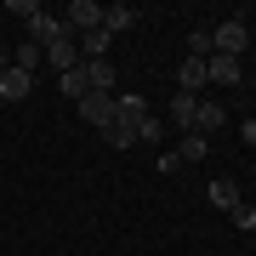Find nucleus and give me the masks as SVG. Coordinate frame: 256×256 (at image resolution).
I'll return each mask as SVG.
<instances>
[{
	"instance_id": "f257e3e1",
	"label": "nucleus",
	"mask_w": 256,
	"mask_h": 256,
	"mask_svg": "<svg viewBox=\"0 0 256 256\" xmlns=\"http://www.w3.org/2000/svg\"><path fill=\"white\" fill-rule=\"evenodd\" d=\"M210 46H216V57H239L250 46V28H245V12L239 18H228L222 28H210Z\"/></svg>"
},
{
	"instance_id": "f03ea898",
	"label": "nucleus",
	"mask_w": 256,
	"mask_h": 256,
	"mask_svg": "<svg viewBox=\"0 0 256 256\" xmlns=\"http://www.w3.org/2000/svg\"><path fill=\"white\" fill-rule=\"evenodd\" d=\"M80 114H86V126L108 131L114 114H120V97H114V92H86V97H80Z\"/></svg>"
},
{
	"instance_id": "7ed1b4c3",
	"label": "nucleus",
	"mask_w": 256,
	"mask_h": 256,
	"mask_svg": "<svg viewBox=\"0 0 256 256\" xmlns=\"http://www.w3.org/2000/svg\"><path fill=\"white\" fill-rule=\"evenodd\" d=\"M63 34H68V28H63V18H52L46 6H40L34 18H28V46H40V52H46V46H57Z\"/></svg>"
},
{
	"instance_id": "20e7f679",
	"label": "nucleus",
	"mask_w": 256,
	"mask_h": 256,
	"mask_svg": "<svg viewBox=\"0 0 256 256\" xmlns=\"http://www.w3.org/2000/svg\"><path fill=\"white\" fill-rule=\"evenodd\" d=\"M102 23V6L97 0H68V12H63V28L68 34H86V28H97Z\"/></svg>"
},
{
	"instance_id": "39448f33",
	"label": "nucleus",
	"mask_w": 256,
	"mask_h": 256,
	"mask_svg": "<svg viewBox=\"0 0 256 256\" xmlns=\"http://www.w3.org/2000/svg\"><path fill=\"white\" fill-rule=\"evenodd\" d=\"M205 86H210V74H205V63H200V57H182V68H176V92L200 97Z\"/></svg>"
},
{
	"instance_id": "423d86ee",
	"label": "nucleus",
	"mask_w": 256,
	"mask_h": 256,
	"mask_svg": "<svg viewBox=\"0 0 256 256\" xmlns=\"http://www.w3.org/2000/svg\"><path fill=\"white\" fill-rule=\"evenodd\" d=\"M142 120H148V102H142L137 92H131V97H120V114H114V126H120V131H131V137H137V131H142Z\"/></svg>"
},
{
	"instance_id": "0eeeda50",
	"label": "nucleus",
	"mask_w": 256,
	"mask_h": 256,
	"mask_svg": "<svg viewBox=\"0 0 256 256\" xmlns=\"http://www.w3.org/2000/svg\"><path fill=\"white\" fill-rule=\"evenodd\" d=\"M46 63H52L57 74L80 68V40H74V34H63V40H57V46H46Z\"/></svg>"
},
{
	"instance_id": "6e6552de",
	"label": "nucleus",
	"mask_w": 256,
	"mask_h": 256,
	"mask_svg": "<svg viewBox=\"0 0 256 256\" xmlns=\"http://www.w3.org/2000/svg\"><path fill=\"white\" fill-rule=\"evenodd\" d=\"M28 92H34V74H23V68H6V74H0V97H6V102H23Z\"/></svg>"
},
{
	"instance_id": "1a4fd4ad",
	"label": "nucleus",
	"mask_w": 256,
	"mask_h": 256,
	"mask_svg": "<svg viewBox=\"0 0 256 256\" xmlns=\"http://www.w3.org/2000/svg\"><path fill=\"white\" fill-rule=\"evenodd\" d=\"M74 40H80V63H97V57L108 52V40H114V34L97 23V28H86V34H74Z\"/></svg>"
},
{
	"instance_id": "9d476101",
	"label": "nucleus",
	"mask_w": 256,
	"mask_h": 256,
	"mask_svg": "<svg viewBox=\"0 0 256 256\" xmlns=\"http://www.w3.org/2000/svg\"><path fill=\"white\" fill-rule=\"evenodd\" d=\"M205 74H210V86H239V57H205Z\"/></svg>"
},
{
	"instance_id": "9b49d317",
	"label": "nucleus",
	"mask_w": 256,
	"mask_h": 256,
	"mask_svg": "<svg viewBox=\"0 0 256 256\" xmlns=\"http://www.w3.org/2000/svg\"><path fill=\"white\" fill-rule=\"evenodd\" d=\"M194 114H200V97H188V92H176V97H171V126L182 131V137H188V131H194Z\"/></svg>"
},
{
	"instance_id": "f8f14e48",
	"label": "nucleus",
	"mask_w": 256,
	"mask_h": 256,
	"mask_svg": "<svg viewBox=\"0 0 256 256\" xmlns=\"http://www.w3.org/2000/svg\"><path fill=\"white\" fill-rule=\"evenodd\" d=\"M222 126H228V108H222V102H200L194 131H200V137H210V131H222Z\"/></svg>"
},
{
	"instance_id": "ddd939ff",
	"label": "nucleus",
	"mask_w": 256,
	"mask_h": 256,
	"mask_svg": "<svg viewBox=\"0 0 256 256\" xmlns=\"http://www.w3.org/2000/svg\"><path fill=\"white\" fill-rule=\"evenodd\" d=\"M205 200L216 205V210H228V216H234V205H239V182H228V176H216V182L205 188Z\"/></svg>"
},
{
	"instance_id": "4468645a",
	"label": "nucleus",
	"mask_w": 256,
	"mask_h": 256,
	"mask_svg": "<svg viewBox=\"0 0 256 256\" xmlns=\"http://www.w3.org/2000/svg\"><path fill=\"white\" fill-rule=\"evenodd\" d=\"M131 23H137L131 6H102V28H108V34H120V28H131Z\"/></svg>"
},
{
	"instance_id": "2eb2a0df",
	"label": "nucleus",
	"mask_w": 256,
	"mask_h": 256,
	"mask_svg": "<svg viewBox=\"0 0 256 256\" xmlns=\"http://www.w3.org/2000/svg\"><path fill=\"white\" fill-rule=\"evenodd\" d=\"M86 80H92V92H114V63H86Z\"/></svg>"
},
{
	"instance_id": "dca6fc26",
	"label": "nucleus",
	"mask_w": 256,
	"mask_h": 256,
	"mask_svg": "<svg viewBox=\"0 0 256 256\" xmlns=\"http://www.w3.org/2000/svg\"><path fill=\"white\" fill-rule=\"evenodd\" d=\"M57 86H63V97H74V102H80L86 92H92V80H86V63H80V68H68V74H63Z\"/></svg>"
},
{
	"instance_id": "f3484780",
	"label": "nucleus",
	"mask_w": 256,
	"mask_h": 256,
	"mask_svg": "<svg viewBox=\"0 0 256 256\" xmlns=\"http://www.w3.org/2000/svg\"><path fill=\"white\" fill-rule=\"evenodd\" d=\"M40 63H46V52H40V46H28V40H23L18 52H12V68H23V74H34Z\"/></svg>"
},
{
	"instance_id": "a211bd4d",
	"label": "nucleus",
	"mask_w": 256,
	"mask_h": 256,
	"mask_svg": "<svg viewBox=\"0 0 256 256\" xmlns=\"http://www.w3.org/2000/svg\"><path fill=\"white\" fill-rule=\"evenodd\" d=\"M188 57H200V63H205V57H216V46H210V28H194V34H188Z\"/></svg>"
},
{
	"instance_id": "6ab92c4d",
	"label": "nucleus",
	"mask_w": 256,
	"mask_h": 256,
	"mask_svg": "<svg viewBox=\"0 0 256 256\" xmlns=\"http://www.w3.org/2000/svg\"><path fill=\"white\" fill-rule=\"evenodd\" d=\"M205 154H210V137L188 131V137H182V160H205Z\"/></svg>"
},
{
	"instance_id": "aec40b11",
	"label": "nucleus",
	"mask_w": 256,
	"mask_h": 256,
	"mask_svg": "<svg viewBox=\"0 0 256 256\" xmlns=\"http://www.w3.org/2000/svg\"><path fill=\"white\" fill-rule=\"evenodd\" d=\"M234 228H245V234L256 228V205H245V200H239V205H234Z\"/></svg>"
},
{
	"instance_id": "412c9836",
	"label": "nucleus",
	"mask_w": 256,
	"mask_h": 256,
	"mask_svg": "<svg viewBox=\"0 0 256 256\" xmlns=\"http://www.w3.org/2000/svg\"><path fill=\"white\" fill-rule=\"evenodd\" d=\"M137 137H142V142H160V137H165V120H154V114H148V120H142V131H137Z\"/></svg>"
},
{
	"instance_id": "4be33fe9",
	"label": "nucleus",
	"mask_w": 256,
	"mask_h": 256,
	"mask_svg": "<svg viewBox=\"0 0 256 256\" xmlns=\"http://www.w3.org/2000/svg\"><path fill=\"white\" fill-rule=\"evenodd\" d=\"M6 12H12V18H23V23H28V18H34L40 6H34V0H6Z\"/></svg>"
},
{
	"instance_id": "5701e85b",
	"label": "nucleus",
	"mask_w": 256,
	"mask_h": 256,
	"mask_svg": "<svg viewBox=\"0 0 256 256\" xmlns=\"http://www.w3.org/2000/svg\"><path fill=\"white\" fill-rule=\"evenodd\" d=\"M245 142H250V148H256V120H245Z\"/></svg>"
},
{
	"instance_id": "b1692460",
	"label": "nucleus",
	"mask_w": 256,
	"mask_h": 256,
	"mask_svg": "<svg viewBox=\"0 0 256 256\" xmlns=\"http://www.w3.org/2000/svg\"><path fill=\"white\" fill-rule=\"evenodd\" d=\"M6 68H12V57H0V74H6Z\"/></svg>"
},
{
	"instance_id": "393cba45",
	"label": "nucleus",
	"mask_w": 256,
	"mask_h": 256,
	"mask_svg": "<svg viewBox=\"0 0 256 256\" xmlns=\"http://www.w3.org/2000/svg\"><path fill=\"white\" fill-rule=\"evenodd\" d=\"M52 256H68V250H52Z\"/></svg>"
}]
</instances>
